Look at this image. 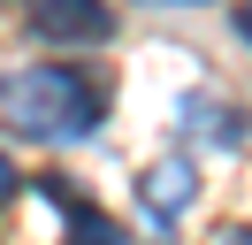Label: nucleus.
<instances>
[{
    "instance_id": "obj_6",
    "label": "nucleus",
    "mask_w": 252,
    "mask_h": 245,
    "mask_svg": "<svg viewBox=\"0 0 252 245\" xmlns=\"http://www.w3.org/2000/svg\"><path fill=\"white\" fill-rule=\"evenodd\" d=\"M23 192V176H16V161H8V153H0V207H8V199Z\"/></svg>"
},
{
    "instance_id": "obj_3",
    "label": "nucleus",
    "mask_w": 252,
    "mask_h": 245,
    "mask_svg": "<svg viewBox=\"0 0 252 245\" xmlns=\"http://www.w3.org/2000/svg\"><path fill=\"white\" fill-rule=\"evenodd\" d=\"M23 8H31L38 39H54V46H107L115 39V15L99 0H23Z\"/></svg>"
},
{
    "instance_id": "obj_7",
    "label": "nucleus",
    "mask_w": 252,
    "mask_h": 245,
    "mask_svg": "<svg viewBox=\"0 0 252 245\" xmlns=\"http://www.w3.org/2000/svg\"><path fill=\"white\" fill-rule=\"evenodd\" d=\"M237 39L252 46V0H237Z\"/></svg>"
},
{
    "instance_id": "obj_8",
    "label": "nucleus",
    "mask_w": 252,
    "mask_h": 245,
    "mask_svg": "<svg viewBox=\"0 0 252 245\" xmlns=\"http://www.w3.org/2000/svg\"><path fill=\"white\" fill-rule=\"evenodd\" d=\"M229 245H252V222H245V230H229Z\"/></svg>"
},
{
    "instance_id": "obj_5",
    "label": "nucleus",
    "mask_w": 252,
    "mask_h": 245,
    "mask_svg": "<svg viewBox=\"0 0 252 245\" xmlns=\"http://www.w3.org/2000/svg\"><path fill=\"white\" fill-rule=\"evenodd\" d=\"M184 122H206V146H237V138H245V130H237V107L229 100H214V92H191V100H184Z\"/></svg>"
},
{
    "instance_id": "obj_4",
    "label": "nucleus",
    "mask_w": 252,
    "mask_h": 245,
    "mask_svg": "<svg viewBox=\"0 0 252 245\" xmlns=\"http://www.w3.org/2000/svg\"><path fill=\"white\" fill-rule=\"evenodd\" d=\"M138 192H145V222H153V230H160V245H168V238H176V222H184V207H191V192H199V176H191L184 153H168V161L145 168Z\"/></svg>"
},
{
    "instance_id": "obj_1",
    "label": "nucleus",
    "mask_w": 252,
    "mask_h": 245,
    "mask_svg": "<svg viewBox=\"0 0 252 245\" xmlns=\"http://www.w3.org/2000/svg\"><path fill=\"white\" fill-rule=\"evenodd\" d=\"M107 107H115L107 77L84 61H31V69L0 77V122L31 146H84L99 138Z\"/></svg>"
},
{
    "instance_id": "obj_9",
    "label": "nucleus",
    "mask_w": 252,
    "mask_h": 245,
    "mask_svg": "<svg viewBox=\"0 0 252 245\" xmlns=\"http://www.w3.org/2000/svg\"><path fill=\"white\" fill-rule=\"evenodd\" d=\"M160 8H199V0H160Z\"/></svg>"
},
{
    "instance_id": "obj_2",
    "label": "nucleus",
    "mask_w": 252,
    "mask_h": 245,
    "mask_svg": "<svg viewBox=\"0 0 252 245\" xmlns=\"http://www.w3.org/2000/svg\"><path fill=\"white\" fill-rule=\"evenodd\" d=\"M38 199L62 214V245H123V222H115L107 207H92V199H84V184L38 176Z\"/></svg>"
}]
</instances>
